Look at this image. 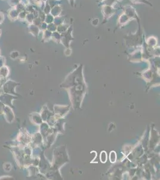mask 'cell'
<instances>
[{
	"instance_id": "6da1fadb",
	"label": "cell",
	"mask_w": 160,
	"mask_h": 180,
	"mask_svg": "<svg viewBox=\"0 0 160 180\" xmlns=\"http://www.w3.org/2000/svg\"><path fill=\"white\" fill-rule=\"evenodd\" d=\"M100 160L103 163H105L107 160V154H106L105 151H102L100 154Z\"/></svg>"
},
{
	"instance_id": "7a4b0ae2",
	"label": "cell",
	"mask_w": 160,
	"mask_h": 180,
	"mask_svg": "<svg viewBox=\"0 0 160 180\" xmlns=\"http://www.w3.org/2000/svg\"><path fill=\"white\" fill-rule=\"evenodd\" d=\"M116 159H117V155H116L115 152L114 151L111 152L110 154V160H111V161L113 162L114 163V162L115 161Z\"/></svg>"
}]
</instances>
